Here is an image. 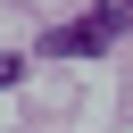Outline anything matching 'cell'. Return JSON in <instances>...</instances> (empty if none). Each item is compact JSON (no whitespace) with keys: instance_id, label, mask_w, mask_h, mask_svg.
I'll return each mask as SVG.
<instances>
[{"instance_id":"1","label":"cell","mask_w":133,"mask_h":133,"mask_svg":"<svg viewBox=\"0 0 133 133\" xmlns=\"http://www.w3.org/2000/svg\"><path fill=\"white\" fill-rule=\"evenodd\" d=\"M108 42H116V33H108L100 17H75V25H50V33H42V58H100Z\"/></svg>"},{"instance_id":"3","label":"cell","mask_w":133,"mask_h":133,"mask_svg":"<svg viewBox=\"0 0 133 133\" xmlns=\"http://www.w3.org/2000/svg\"><path fill=\"white\" fill-rule=\"evenodd\" d=\"M17 75H25V58H8V50H0V91H8Z\"/></svg>"},{"instance_id":"2","label":"cell","mask_w":133,"mask_h":133,"mask_svg":"<svg viewBox=\"0 0 133 133\" xmlns=\"http://www.w3.org/2000/svg\"><path fill=\"white\" fill-rule=\"evenodd\" d=\"M91 17H100L108 33H125V25H133V0H91Z\"/></svg>"}]
</instances>
